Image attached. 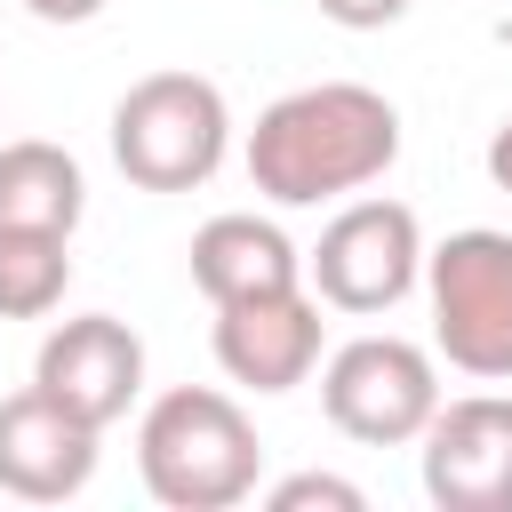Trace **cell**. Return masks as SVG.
I'll use <instances>...</instances> for the list:
<instances>
[{
  "instance_id": "8",
  "label": "cell",
  "mask_w": 512,
  "mask_h": 512,
  "mask_svg": "<svg viewBox=\"0 0 512 512\" xmlns=\"http://www.w3.org/2000/svg\"><path fill=\"white\" fill-rule=\"evenodd\" d=\"M32 384L56 400V408H72L80 424H120L128 408H136V392H144V336L128 328V320H112V312H72V320H56L48 336H40V352H32Z\"/></svg>"
},
{
  "instance_id": "4",
  "label": "cell",
  "mask_w": 512,
  "mask_h": 512,
  "mask_svg": "<svg viewBox=\"0 0 512 512\" xmlns=\"http://www.w3.org/2000/svg\"><path fill=\"white\" fill-rule=\"evenodd\" d=\"M432 288V352L456 376L512 384V232L464 224L440 248H424Z\"/></svg>"
},
{
  "instance_id": "17",
  "label": "cell",
  "mask_w": 512,
  "mask_h": 512,
  "mask_svg": "<svg viewBox=\"0 0 512 512\" xmlns=\"http://www.w3.org/2000/svg\"><path fill=\"white\" fill-rule=\"evenodd\" d=\"M488 176H496V192H512V120L488 136Z\"/></svg>"
},
{
  "instance_id": "1",
  "label": "cell",
  "mask_w": 512,
  "mask_h": 512,
  "mask_svg": "<svg viewBox=\"0 0 512 512\" xmlns=\"http://www.w3.org/2000/svg\"><path fill=\"white\" fill-rule=\"evenodd\" d=\"M400 160V112L392 96L360 80H312L256 112L248 128V184L272 208H320L368 192Z\"/></svg>"
},
{
  "instance_id": "15",
  "label": "cell",
  "mask_w": 512,
  "mask_h": 512,
  "mask_svg": "<svg viewBox=\"0 0 512 512\" xmlns=\"http://www.w3.org/2000/svg\"><path fill=\"white\" fill-rule=\"evenodd\" d=\"M328 24H344V32H384V24H400L408 16V0H312Z\"/></svg>"
},
{
  "instance_id": "7",
  "label": "cell",
  "mask_w": 512,
  "mask_h": 512,
  "mask_svg": "<svg viewBox=\"0 0 512 512\" xmlns=\"http://www.w3.org/2000/svg\"><path fill=\"white\" fill-rule=\"evenodd\" d=\"M424 496L440 512H512V392L440 400L416 432Z\"/></svg>"
},
{
  "instance_id": "16",
  "label": "cell",
  "mask_w": 512,
  "mask_h": 512,
  "mask_svg": "<svg viewBox=\"0 0 512 512\" xmlns=\"http://www.w3.org/2000/svg\"><path fill=\"white\" fill-rule=\"evenodd\" d=\"M24 16H40V24H88V16H104V0H24Z\"/></svg>"
},
{
  "instance_id": "13",
  "label": "cell",
  "mask_w": 512,
  "mask_h": 512,
  "mask_svg": "<svg viewBox=\"0 0 512 512\" xmlns=\"http://www.w3.org/2000/svg\"><path fill=\"white\" fill-rule=\"evenodd\" d=\"M72 288V232L0 224V320H48Z\"/></svg>"
},
{
  "instance_id": "10",
  "label": "cell",
  "mask_w": 512,
  "mask_h": 512,
  "mask_svg": "<svg viewBox=\"0 0 512 512\" xmlns=\"http://www.w3.org/2000/svg\"><path fill=\"white\" fill-rule=\"evenodd\" d=\"M96 424H80L72 408H56L40 384L0 400V496L16 504H64L96 480Z\"/></svg>"
},
{
  "instance_id": "11",
  "label": "cell",
  "mask_w": 512,
  "mask_h": 512,
  "mask_svg": "<svg viewBox=\"0 0 512 512\" xmlns=\"http://www.w3.org/2000/svg\"><path fill=\"white\" fill-rule=\"evenodd\" d=\"M304 280V248L256 216V208H224L192 232V288L208 304H232V296H264V288H296Z\"/></svg>"
},
{
  "instance_id": "12",
  "label": "cell",
  "mask_w": 512,
  "mask_h": 512,
  "mask_svg": "<svg viewBox=\"0 0 512 512\" xmlns=\"http://www.w3.org/2000/svg\"><path fill=\"white\" fill-rule=\"evenodd\" d=\"M88 216V176L64 144H0V224H40V232H80Z\"/></svg>"
},
{
  "instance_id": "6",
  "label": "cell",
  "mask_w": 512,
  "mask_h": 512,
  "mask_svg": "<svg viewBox=\"0 0 512 512\" xmlns=\"http://www.w3.org/2000/svg\"><path fill=\"white\" fill-rule=\"evenodd\" d=\"M320 408L360 448H408L440 408V360L408 336H352L320 360Z\"/></svg>"
},
{
  "instance_id": "9",
  "label": "cell",
  "mask_w": 512,
  "mask_h": 512,
  "mask_svg": "<svg viewBox=\"0 0 512 512\" xmlns=\"http://www.w3.org/2000/svg\"><path fill=\"white\" fill-rule=\"evenodd\" d=\"M216 368L248 392H296L312 368H320V344H328V320H320V296L296 280V288H264V296H232L216 304Z\"/></svg>"
},
{
  "instance_id": "5",
  "label": "cell",
  "mask_w": 512,
  "mask_h": 512,
  "mask_svg": "<svg viewBox=\"0 0 512 512\" xmlns=\"http://www.w3.org/2000/svg\"><path fill=\"white\" fill-rule=\"evenodd\" d=\"M304 280H312V296L328 312H360V320L392 312L424 280V224H416V208L408 200H376V192L344 200L320 224V240L304 256Z\"/></svg>"
},
{
  "instance_id": "2",
  "label": "cell",
  "mask_w": 512,
  "mask_h": 512,
  "mask_svg": "<svg viewBox=\"0 0 512 512\" xmlns=\"http://www.w3.org/2000/svg\"><path fill=\"white\" fill-rule=\"evenodd\" d=\"M136 472H144L152 504H168V512H232L256 496L264 440L232 392L176 384L136 424Z\"/></svg>"
},
{
  "instance_id": "3",
  "label": "cell",
  "mask_w": 512,
  "mask_h": 512,
  "mask_svg": "<svg viewBox=\"0 0 512 512\" xmlns=\"http://www.w3.org/2000/svg\"><path fill=\"white\" fill-rule=\"evenodd\" d=\"M232 152V104L208 72H144L112 104V160L136 192H192Z\"/></svg>"
},
{
  "instance_id": "14",
  "label": "cell",
  "mask_w": 512,
  "mask_h": 512,
  "mask_svg": "<svg viewBox=\"0 0 512 512\" xmlns=\"http://www.w3.org/2000/svg\"><path fill=\"white\" fill-rule=\"evenodd\" d=\"M264 504H272V512H312V504H320V512H360L368 496H360L352 480H336V472H296V480L264 488Z\"/></svg>"
}]
</instances>
